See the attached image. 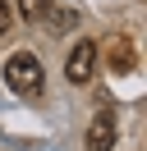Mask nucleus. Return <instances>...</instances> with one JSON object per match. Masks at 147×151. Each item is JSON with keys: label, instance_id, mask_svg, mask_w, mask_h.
<instances>
[{"label": "nucleus", "instance_id": "obj_5", "mask_svg": "<svg viewBox=\"0 0 147 151\" xmlns=\"http://www.w3.org/2000/svg\"><path fill=\"white\" fill-rule=\"evenodd\" d=\"M110 64H115L119 73H124V69H133V46H129V41H119V50H110Z\"/></svg>", "mask_w": 147, "mask_h": 151}, {"label": "nucleus", "instance_id": "obj_3", "mask_svg": "<svg viewBox=\"0 0 147 151\" xmlns=\"http://www.w3.org/2000/svg\"><path fill=\"white\" fill-rule=\"evenodd\" d=\"M115 137H119L115 110H97L87 124V151H115Z\"/></svg>", "mask_w": 147, "mask_h": 151}, {"label": "nucleus", "instance_id": "obj_4", "mask_svg": "<svg viewBox=\"0 0 147 151\" xmlns=\"http://www.w3.org/2000/svg\"><path fill=\"white\" fill-rule=\"evenodd\" d=\"M51 5L55 0H18V14H23L28 23H41L46 14H51Z\"/></svg>", "mask_w": 147, "mask_h": 151}, {"label": "nucleus", "instance_id": "obj_1", "mask_svg": "<svg viewBox=\"0 0 147 151\" xmlns=\"http://www.w3.org/2000/svg\"><path fill=\"white\" fill-rule=\"evenodd\" d=\"M5 83H9V92H18V96H41V60L37 55H28V50H18V55H9L5 60Z\"/></svg>", "mask_w": 147, "mask_h": 151}, {"label": "nucleus", "instance_id": "obj_6", "mask_svg": "<svg viewBox=\"0 0 147 151\" xmlns=\"http://www.w3.org/2000/svg\"><path fill=\"white\" fill-rule=\"evenodd\" d=\"M9 23H14V5H9V0H0V37L9 32Z\"/></svg>", "mask_w": 147, "mask_h": 151}, {"label": "nucleus", "instance_id": "obj_2", "mask_svg": "<svg viewBox=\"0 0 147 151\" xmlns=\"http://www.w3.org/2000/svg\"><path fill=\"white\" fill-rule=\"evenodd\" d=\"M92 73H97V46H92L87 37H78V46L69 50V60H64V78L69 83H92Z\"/></svg>", "mask_w": 147, "mask_h": 151}]
</instances>
